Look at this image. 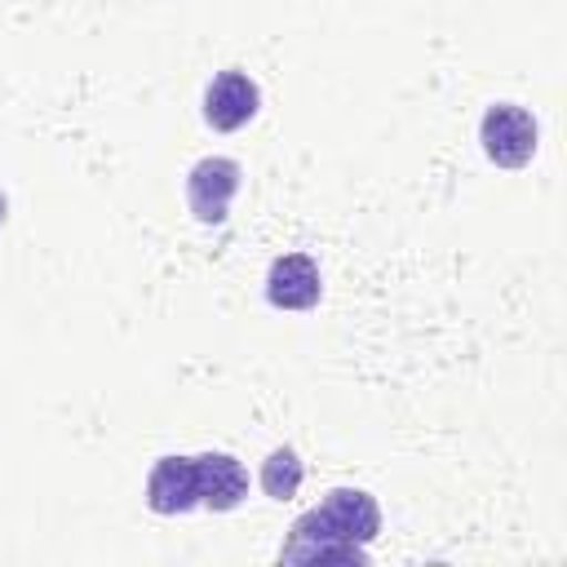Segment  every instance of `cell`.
<instances>
[{
  "mask_svg": "<svg viewBox=\"0 0 567 567\" xmlns=\"http://www.w3.org/2000/svg\"><path fill=\"white\" fill-rule=\"evenodd\" d=\"M195 474H199V505L213 514H226L235 505H244L248 496V470L239 456L230 452H199L195 456Z\"/></svg>",
  "mask_w": 567,
  "mask_h": 567,
  "instance_id": "7",
  "label": "cell"
},
{
  "mask_svg": "<svg viewBox=\"0 0 567 567\" xmlns=\"http://www.w3.org/2000/svg\"><path fill=\"white\" fill-rule=\"evenodd\" d=\"M381 532V505L363 487H332L315 509L297 514L288 540L279 545V563H341L363 567L368 545Z\"/></svg>",
  "mask_w": 567,
  "mask_h": 567,
  "instance_id": "1",
  "label": "cell"
},
{
  "mask_svg": "<svg viewBox=\"0 0 567 567\" xmlns=\"http://www.w3.org/2000/svg\"><path fill=\"white\" fill-rule=\"evenodd\" d=\"M244 186V168L230 155H204L186 173V208L199 226H221L230 217V199Z\"/></svg>",
  "mask_w": 567,
  "mask_h": 567,
  "instance_id": "3",
  "label": "cell"
},
{
  "mask_svg": "<svg viewBox=\"0 0 567 567\" xmlns=\"http://www.w3.org/2000/svg\"><path fill=\"white\" fill-rule=\"evenodd\" d=\"M257 483H261V492L270 496V501H292L297 492H301V483H306V461L297 456V447H275L266 461H261V470H257Z\"/></svg>",
  "mask_w": 567,
  "mask_h": 567,
  "instance_id": "8",
  "label": "cell"
},
{
  "mask_svg": "<svg viewBox=\"0 0 567 567\" xmlns=\"http://www.w3.org/2000/svg\"><path fill=\"white\" fill-rule=\"evenodd\" d=\"M478 142L496 168H527L540 146V124L518 102H492L478 120Z\"/></svg>",
  "mask_w": 567,
  "mask_h": 567,
  "instance_id": "2",
  "label": "cell"
},
{
  "mask_svg": "<svg viewBox=\"0 0 567 567\" xmlns=\"http://www.w3.org/2000/svg\"><path fill=\"white\" fill-rule=\"evenodd\" d=\"M4 221H9V195L0 190V226H4Z\"/></svg>",
  "mask_w": 567,
  "mask_h": 567,
  "instance_id": "9",
  "label": "cell"
},
{
  "mask_svg": "<svg viewBox=\"0 0 567 567\" xmlns=\"http://www.w3.org/2000/svg\"><path fill=\"white\" fill-rule=\"evenodd\" d=\"M142 501L151 514H190L199 509V474H195V456H182V452H168L151 465L146 474V487H142Z\"/></svg>",
  "mask_w": 567,
  "mask_h": 567,
  "instance_id": "5",
  "label": "cell"
},
{
  "mask_svg": "<svg viewBox=\"0 0 567 567\" xmlns=\"http://www.w3.org/2000/svg\"><path fill=\"white\" fill-rule=\"evenodd\" d=\"M323 297V275L310 252H279L266 270V301L275 310H315Z\"/></svg>",
  "mask_w": 567,
  "mask_h": 567,
  "instance_id": "6",
  "label": "cell"
},
{
  "mask_svg": "<svg viewBox=\"0 0 567 567\" xmlns=\"http://www.w3.org/2000/svg\"><path fill=\"white\" fill-rule=\"evenodd\" d=\"M261 111V89L248 71L239 66H226L208 80L204 89V124L217 128V133H235L244 124H252Z\"/></svg>",
  "mask_w": 567,
  "mask_h": 567,
  "instance_id": "4",
  "label": "cell"
}]
</instances>
